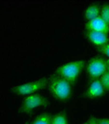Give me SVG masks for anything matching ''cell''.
Returning a JSON list of instances; mask_svg holds the SVG:
<instances>
[{
  "label": "cell",
  "mask_w": 109,
  "mask_h": 124,
  "mask_svg": "<svg viewBox=\"0 0 109 124\" xmlns=\"http://www.w3.org/2000/svg\"><path fill=\"white\" fill-rule=\"evenodd\" d=\"M47 86L50 93L59 101L68 100L72 93V85L56 75H53L50 78Z\"/></svg>",
  "instance_id": "obj_1"
},
{
  "label": "cell",
  "mask_w": 109,
  "mask_h": 124,
  "mask_svg": "<svg viewBox=\"0 0 109 124\" xmlns=\"http://www.w3.org/2000/svg\"><path fill=\"white\" fill-rule=\"evenodd\" d=\"M84 65L85 62L83 60L67 62V63L59 65L57 68L55 75L61 78H64L73 85H74L79 75H81Z\"/></svg>",
  "instance_id": "obj_2"
},
{
  "label": "cell",
  "mask_w": 109,
  "mask_h": 124,
  "mask_svg": "<svg viewBox=\"0 0 109 124\" xmlns=\"http://www.w3.org/2000/svg\"><path fill=\"white\" fill-rule=\"evenodd\" d=\"M49 79L46 77L41 78L34 81L27 82L21 85L13 86L11 88V92L17 95L28 96L38 93L39 91L44 89L48 85Z\"/></svg>",
  "instance_id": "obj_3"
},
{
  "label": "cell",
  "mask_w": 109,
  "mask_h": 124,
  "mask_svg": "<svg viewBox=\"0 0 109 124\" xmlns=\"http://www.w3.org/2000/svg\"><path fill=\"white\" fill-rule=\"evenodd\" d=\"M50 101L45 96L41 93H34L28 95L23 99L19 108V112L22 113H31L36 108H38L49 107Z\"/></svg>",
  "instance_id": "obj_4"
},
{
  "label": "cell",
  "mask_w": 109,
  "mask_h": 124,
  "mask_svg": "<svg viewBox=\"0 0 109 124\" xmlns=\"http://www.w3.org/2000/svg\"><path fill=\"white\" fill-rule=\"evenodd\" d=\"M107 71V61L101 56L92 58L86 65V73L92 79H100Z\"/></svg>",
  "instance_id": "obj_5"
},
{
  "label": "cell",
  "mask_w": 109,
  "mask_h": 124,
  "mask_svg": "<svg viewBox=\"0 0 109 124\" xmlns=\"http://www.w3.org/2000/svg\"><path fill=\"white\" fill-rule=\"evenodd\" d=\"M105 89L101 83L100 79H93L89 84L88 89L84 93V98L88 99H94L102 97L104 94Z\"/></svg>",
  "instance_id": "obj_6"
},
{
  "label": "cell",
  "mask_w": 109,
  "mask_h": 124,
  "mask_svg": "<svg viewBox=\"0 0 109 124\" xmlns=\"http://www.w3.org/2000/svg\"><path fill=\"white\" fill-rule=\"evenodd\" d=\"M87 38L93 45L96 46L97 47L101 48L107 43L109 42V36L108 34L99 32V31H87L86 33Z\"/></svg>",
  "instance_id": "obj_7"
},
{
  "label": "cell",
  "mask_w": 109,
  "mask_h": 124,
  "mask_svg": "<svg viewBox=\"0 0 109 124\" xmlns=\"http://www.w3.org/2000/svg\"><path fill=\"white\" fill-rule=\"evenodd\" d=\"M85 29L86 31H94L103 32L106 34L109 33V24L101 18L100 17L91 21H87L85 23Z\"/></svg>",
  "instance_id": "obj_8"
},
{
  "label": "cell",
  "mask_w": 109,
  "mask_h": 124,
  "mask_svg": "<svg viewBox=\"0 0 109 124\" xmlns=\"http://www.w3.org/2000/svg\"><path fill=\"white\" fill-rule=\"evenodd\" d=\"M100 9L101 7L98 4H97V3L90 4L84 10V18L87 21H91V20L98 18V17H100Z\"/></svg>",
  "instance_id": "obj_9"
},
{
  "label": "cell",
  "mask_w": 109,
  "mask_h": 124,
  "mask_svg": "<svg viewBox=\"0 0 109 124\" xmlns=\"http://www.w3.org/2000/svg\"><path fill=\"white\" fill-rule=\"evenodd\" d=\"M51 124H69L68 117L64 113H57L52 117Z\"/></svg>",
  "instance_id": "obj_10"
},
{
  "label": "cell",
  "mask_w": 109,
  "mask_h": 124,
  "mask_svg": "<svg viewBox=\"0 0 109 124\" xmlns=\"http://www.w3.org/2000/svg\"><path fill=\"white\" fill-rule=\"evenodd\" d=\"M52 116L48 113H42L34 119L31 124H51Z\"/></svg>",
  "instance_id": "obj_11"
},
{
  "label": "cell",
  "mask_w": 109,
  "mask_h": 124,
  "mask_svg": "<svg viewBox=\"0 0 109 124\" xmlns=\"http://www.w3.org/2000/svg\"><path fill=\"white\" fill-rule=\"evenodd\" d=\"M100 17L105 23L109 24V4L104 3L100 9Z\"/></svg>",
  "instance_id": "obj_12"
},
{
  "label": "cell",
  "mask_w": 109,
  "mask_h": 124,
  "mask_svg": "<svg viewBox=\"0 0 109 124\" xmlns=\"http://www.w3.org/2000/svg\"><path fill=\"white\" fill-rule=\"evenodd\" d=\"M99 79L103 86L105 91H109V72L107 71L103 75L101 76Z\"/></svg>",
  "instance_id": "obj_13"
},
{
  "label": "cell",
  "mask_w": 109,
  "mask_h": 124,
  "mask_svg": "<svg viewBox=\"0 0 109 124\" xmlns=\"http://www.w3.org/2000/svg\"><path fill=\"white\" fill-rule=\"evenodd\" d=\"M99 51L102 54H104L107 57L109 58V42H108L106 45H104L102 47L99 48Z\"/></svg>",
  "instance_id": "obj_14"
},
{
  "label": "cell",
  "mask_w": 109,
  "mask_h": 124,
  "mask_svg": "<svg viewBox=\"0 0 109 124\" xmlns=\"http://www.w3.org/2000/svg\"><path fill=\"white\" fill-rule=\"evenodd\" d=\"M98 118H97L95 117H92L86 122V124H98Z\"/></svg>",
  "instance_id": "obj_15"
},
{
  "label": "cell",
  "mask_w": 109,
  "mask_h": 124,
  "mask_svg": "<svg viewBox=\"0 0 109 124\" xmlns=\"http://www.w3.org/2000/svg\"><path fill=\"white\" fill-rule=\"evenodd\" d=\"M98 124H109V118L108 117H102V118L98 119Z\"/></svg>",
  "instance_id": "obj_16"
},
{
  "label": "cell",
  "mask_w": 109,
  "mask_h": 124,
  "mask_svg": "<svg viewBox=\"0 0 109 124\" xmlns=\"http://www.w3.org/2000/svg\"><path fill=\"white\" fill-rule=\"evenodd\" d=\"M107 66H108V71L109 72V59L107 61Z\"/></svg>",
  "instance_id": "obj_17"
},
{
  "label": "cell",
  "mask_w": 109,
  "mask_h": 124,
  "mask_svg": "<svg viewBox=\"0 0 109 124\" xmlns=\"http://www.w3.org/2000/svg\"><path fill=\"white\" fill-rule=\"evenodd\" d=\"M25 124H30V122H29V121H27V123H26Z\"/></svg>",
  "instance_id": "obj_18"
},
{
  "label": "cell",
  "mask_w": 109,
  "mask_h": 124,
  "mask_svg": "<svg viewBox=\"0 0 109 124\" xmlns=\"http://www.w3.org/2000/svg\"><path fill=\"white\" fill-rule=\"evenodd\" d=\"M83 124H86V123H83Z\"/></svg>",
  "instance_id": "obj_19"
}]
</instances>
